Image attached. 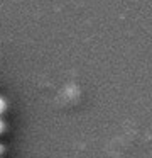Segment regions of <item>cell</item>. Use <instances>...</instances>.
Wrapping results in <instances>:
<instances>
[{
    "mask_svg": "<svg viewBox=\"0 0 152 158\" xmlns=\"http://www.w3.org/2000/svg\"><path fill=\"white\" fill-rule=\"evenodd\" d=\"M5 109H7V102L3 100V97H0V116L5 112Z\"/></svg>",
    "mask_w": 152,
    "mask_h": 158,
    "instance_id": "cell-1",
    "label": "cell"
},
{
    "mask_svg": "<svg viewBox=\"0 0 152 158\" xmlns=\"http://www.w3.org/2000/svg\"><path fill=\"white\" fill-rule=\"evenodd\" d=\"M3 131H5V123H3V119L0 117V136L3 134Z\"/></svg>",
    "mask_w": 152,
    "mask_h": 158,
    "instance_id": "cell-2",
    "label": "cell"
},
{
    "mask_svg": "<svg viewBox=\"0 0 152 158\" xmlns=\"http://www.w3.org/2000/svg\"><path fill=\"white\" fill-rule=\"evenodd\" d=\"M3 153H5V146H3L2 143H0V155H3Z\"/></svg>",
    "mask_w": 152,
    "mask_h": 158,
    "instance_id": "cell-3",
    "label": "cell"
}]
</instances>
